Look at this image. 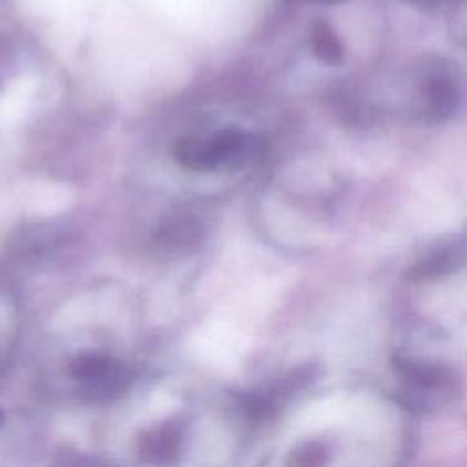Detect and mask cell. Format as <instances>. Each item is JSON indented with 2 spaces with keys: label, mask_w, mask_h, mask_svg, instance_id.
I'll use <instances>...</instances> for the list:
<instances>
[{
  "label": "cell",
  "mask_w": 467,
  "mask_h": 467,
  "mask_svg": "<svg viewBox=\"0 0 467 467\" xmlns=\"http://www.w3.org/2000/svg\"><path fill=\"white\" fill-rule=\"evenodd\" d=\"M0 423H2V412H0Z\"/></svg>",
  "instance_id": "7c38bea8"
},
{
  "label": "cell",
  "mask_w": 467,
  "mask_h": 467,
  "mask_svg": "<svg viewBox=\"0 0 467 467\" xmlns=\"http://www.w3.org/2000/svg\"><path fill=\"white\" fill-rule=\"evenodd\" d=\"M458 89L447 77H434L427 86V111L432 120H445L458 108Z\"/></svg>",
  "instance_id": "5b68a950"
},
{
  "label": "cell",
  "mask_w": 467,
  "mask_h": 467,
  "mask_svg": "<svg viewBox=\"0 0 467 467\" xmlns=\"http://www.w3.org/2000/svg\"><path fill=\"white\" fill-rule=\"evenodd\" d=\"M173 153L181 166L193 170V171H210L206 139L184 137L175 144Z\"/></svg>",
  "instance_id": "52a82bcc"
},
{
  "label": "cell",
  "mask_w": 467,
  "mask_h": 467,
  "mask_svg": "<svg viewBox=\"0 0 467 467\" xmlns=\"http://www.w3.org/2000/svg\"><path fill=\"white\" fill-rule=\"evenodd\" d=\"M182 429L173 421H166L148 431L139 441L142 460L153 467H171L181 458Z\"/></svg>",
  "instance_id": "3957f363"
},
{
  "label": "cell",
  "mask_w": 467,
  "mask_h": 467,
  "mask_svg": "<svg viewBox=\"0 0 467 467\" xmlns=\"http://www.w3.org/2000/svg\"><path fill=\"white\" fill-rule=\"evenodd\" d=\"M312 49L316 57L327 64H339L343 60V44L327 22H316L312 27Z\"/></svg>",
  "instance_id": "8992f818"
},
{
  "label": "cell",
  "mask_w": 467,
  "mask_h": 467,
  "mask_svg": "<svg viewBox=\"0 0 467 467\" xmlns=\"http://www.w3.org/2000/svg\"><path fill=\"white\" fill-rule=\"evenodd\" d=\"M327 462V452L317 441H308L299 445L290 456L286 467H323Z\"/></svg>",
  "instance_id": "9c48e42d"
},
{
  "label": "cell",
  "mask_w": 467,
  "mask_h": 467,
  "mask_svg": "<svg viewBox=\"0 0 467 467\" xmlns=\"http://www.w3.org/2000/svg\"><path fill=\"white\" fill-rule=\"evenodd\" d=\"M414 2H421V4L425 2V4H429V2H434V0H414Z\"/></svg>",
  "instance_id": "8fae6325"
},
{
  "label": "cell",
  "mask_w": 467,
  "mask_h": 467,
  "mask_svg": "<svg viewBox=\"0 0 467 467\" xmlns=\"http://www.w3.org/2000/svg\"><path fill=\"white\" fill-rule=\"evenodd\" d=\"M204 226L193 215H170L166 217L157 232H155V244L164 254H184L199 244L202 239Z\"/></svg>",
  "instance_id": "277c9868"
},
{
  "label": "cell",
  "mask_w": 467,
  "mask_h": 467,
  "mask_svg": "<svg viewBox=\"0 0 467 467\" xmlns=\"http://www.w3.org/2000/svg\"><path fill=\"white\" fill-rule=\"evenodd\" d=\"M312 2H319V4H339L343 0H312Z\"/></svg>",
  "instance_id": "30bf717a"
},
{
  "label": "cell",
  "mask_w": 467,
  "mask_h": 467,
  "mask_svg": "<svg viewBox=\"0 0 467 467\" xmlns=\"http://www.w3.org/2000/svg\"><path fill=\"white\" fill-rule=\"evenodd\" d=\"M69 372L89 400H109L126 389L124 367L108 354L82 352L69 363Z\"/></svg>",
  "instance_id": "6da1fadb"
},
{
  "label": "cell",
  "mask_w": 467,
  "mask_h": 467,
  "mask_svg": "<svg viewBox=\"0 0 467 467\" xmlns=\"http://www.w3.org/2000/svg\"><path fill=\"white\" fill-rule=\"evenodd\" d=\"M460 259H462V248L454 243H447L432 250L431 255L420 263L418 272L421 275H440V274L451 272L456 265H460Z\"/></svg>",
  "instance_id": "ba28073f"
},
{
  "label": "cell",
  "mask_w": 467,
  "mask_h": 467,
  "mask_svg": "<svg viewBox=\"0 0 467 467\" xmlns=\"http://www.w3.org/2000/svg\"><path fill=\"white\" fill-rule=\"evenodd\" d=\"M210 171H239L261 155V140L239 128H224L206 139Z\"/></svg>",
  "instance_id": "7a4b0ae2"
}]
</instances>
